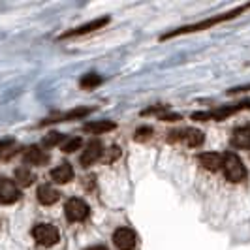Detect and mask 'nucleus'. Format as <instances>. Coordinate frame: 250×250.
I'll use <instances>...</instances> for the list:
<instances>
[{"label": "nucleus", "mask_w": 250, "mask_h": 250, "mask_svg": "<svg viewBox=\"0 0 250 250\" xmlns=\"http://www.w3.org/2000/svg\"><path fill=\"white\" fill-rule=\"evenodd\" d=\"M249 8H250V4H245V6H239V8H235V10H231V12H228V13H222V15H214V17H211V19H205V21H200V23H194V25H188V26H181V28H177V30H171V32L164 34L162 40H169V38L183 36V34H190V32L207 30V28L218 25V23H224V21H229V19L237 17V15H241L243 12H247Z\"/></svg>", "instance_id": "obj_1"}, {"label": "nucleus", "mask_w": 250, "mask_h": 250, "mask_svg": "<svg viewBox=\"0 0 250 250\" xmlns=\"http://www.w3.org/2000/svg\"><path fill=\"white\" fill-rule=\"evenodd\" d=\"M222 171H224L226 179L229 183H241L245 177H247V167L243 160L239 158L237 154L233 152H228L224 158H222Z\"/></svg>", "instance_id": "obj_2"}, {"label": "nucleus", "mask_w": 250, "mask_h": 250, "mask_svg": "<svg viewBox=\"0 0 250 250\" xmlns=\"http://www.w3.org/2000/svg\"><path fill=\"white\" fill-rule=\"evenodd\" d=\"M32 237L36 239L42 247H55L61 239V233L55 226L51 224H38L32 228Z\"/></svg>", "instance_id": "obj_3"}, {"label": "nucleus", "mask_w": 250, "mask_h": 250, "mask_svg": "<svg viewBox=\"0 0 250 250\" xmlns=\"http://www.w3.org/2000/svg\"><path fill=\"white\" fill-rule=\"evenodd\" d=\"M64 211H66V218H68V220H72V222H81V220H85L88 216L90 207H88L87 201L79 200V198H72V200L66 203Z\"/></svg>", "instance_id": "obj_4"}, {"label": "nucleus", "mask_w": 250, "mask_h": 250, "mask_svg": "<svg viewBox=\"0 0 250 250\" xmlns=\"http://www.w3.org/2000/svg\"><path fill=\"white\" fill-rule=\"evenodd\" d=\"M113 243H115V247L119 250H134L136 249V243H138L136 231L130 229V228H119L113 233Z\"/></svg>", "instance_id": "obj_5"}, {"label": "nucleus", "mask_w": 250, "mask_h": 250, "mask_svg": "<svg viewBox=\"0 0 250 250\" xmlns=\"http://www.w3.org/2000/svg\"><path fill=\"white\" fill-rule=\"evenodd\" d=\"M183 139L188 147H200L203 143V132L198 130V128H187V130H181V132H171L169 134V141H179Z\"/></svg>", "instance_id": "obj_6"}, {"label": "nucleus", "mask_w": 250, "mask_h": 250, "mask_svg": "<svg viewBox=\"0 0 250 250\" xmlns=\"http://www.w3.org/2000/svg\"><path fill=\"white\" fill-rule=\"evenodd\" d=\"M21 198V192L17 185L10 179H0V203L4 205H12Z\"/></svg>", "instance_id": "obj_7"}, {"label": "nucleus", "mask_w": 250, "mask_h": 250, "mask_svg": "<svg viewBox=\"0 0 250 250\" xmlns=\"http://www.w3.org/2000/svg\"><path fill=\"white\" fill-rule=\"evenodd\" d=\"M109 23V17H102V19H94V21H90L87 25H81L74 28V30H68V32H64L62 38H75V36H83V34H90V32H94V30H100L102 26H105Z\"/></svg>", "instance_id": "obj_8"}, {"label": "nucleus", "mask_w": 250, "mask_h": 250, "mask_svg": "<svg viewBox=\"0 0 250 250\" xmlns=\"http://www.w3.org/2000/svg\"><path fill=\"white\" fill-rule=\"evenodd\" d=\"M102 152H104V147H102L100 141H90L85 150H83V154H81V158H79V162L83 164V166H90V164H94L98 158L102 156Z\"/></svg>", "instance_id": "obj_9"}, {"label": "nucleus", "mask_w": 250, "mask_h": 250, "mask_svg": "<svg viewBox=\"0 0 250 250\" xmlns=\"http://www.w3.org/2000/svg\"><path fill=\"white\" fill-rule=\"evenodd\" d=\"M51 179L59 185H66L74 179V167L70 164H61L55 169H51Z\"/></svg>", "instance_id": "obj_10"}, {"label": "nucleus", "mask_w": 250, "mask_h": 250, "mask_svg": "<svg viewBox=\"0 0 250 250\" xmlns=\"http://www.w3.org/2000/svg\"><path fill=\"white\" fill-rule=\"evenodd\" d=\"M198 162H200L205 169L216 171V169L222 167V156L216 154V152H201L200 156H198Z\"/></svg>", "instance_id": "obj_11"}, {"label": "nucleus", "mask_w": 250, "mask_h": 250, "mask_svg": "<svg viewBox=\"0 0 250 250\" xmlns=\"http://www.w3.org/2000/svg\"><path fill=\"white\" fill-rule=\"evenodd\" d=\"M23 158H25L26 164H34V166H42V164H45L49 160V156H47V152L45 150H42L40 147H28L25 150V154H23Z\"/></svg>", "instance_id": "obj_12"}, {"label": "nucleus", "mask_w": 250, "mask_h": 250, "mask_svg": "<svg viewBox=\"0 0 250 250\" xmlns=\"http://www.w3.org/2000/svg\"><path fill=\"white\" fill-rule=\"evenodd\" d=\"M231 145H235L237 149H250V128L241 126L237 130H233V134H231Z\"/></svg>", "instance_id": "obj_13"}, {"label": "nucleus", "mask_w": 250, "mask_h": 250, "mask_svg": "<svg viewBox=\"0 0 250 250\" xmlns=\"http://www.w3.org/2000/svg\"><path fill=\"white\" fill-rule=\"evenodd\" d=\"M59 196L61 194L51 187V185H42V187L38 188V201L42 205H53L55 201L59 200Z\"/></svg>", "instance_id": "obj_14"}, {"label": "nucleus", "mask_w": 250, "mask_h": 250, "mask_svg": "<svg viewBox=\"0 0 250 250\" xmlns=\"http://www.w3.org/2000/svg\"><path fill=\"white\" fill-rule=\"evenodd\" d=\"M83 128H85V132H90V134H104V132L115 130L117 125L113 121H92V123H87Z\"/></svg>", "instance_id": "obj_15"}, {"label": "nucleus", "mask_w": 250, "mask_h": 250, "mask_svg": "<svg viewBox=\"0 0 250 250\" xmlns=\"http://www.w3.org/2000/svg\"><path fill=\"white\" fill-rule=\"evenodd\" d=\"M15 181L21 187H30L34 183V173L28 167H19V169H15Z\"/></svg>", "instance_id": "obj_16"}, {"label": "nucleus", "mask_w": 250, "mask_h": 250, "mask_svg": "<svg viewBox=\"0 0 250 250\" xmlns=\"http://www.w3.org/2000/svg\"><path fill=\"white\" fill-rule=\"evenodd\" d=\"M81 145H83V141H81V139L72 138V139H68V141L62 145V150L66 152V154H70V152H75V150L81 149Z\"/></svg>", "instance_id": "obj_17"}, {"label": "nucleus", "mask_w": 250, "mask_h": 250, "mask_svg": "<svg viewBox=\"0 0 250 250\" xmlns=\"http://www.w3.org/2000/svg\"><path fill=\"white\" fill-rule=\"evenodd\" d=\"M100 83H102V77L96 74H88L81 79V87H85V88L96 87V85H100Z\"/></svg>", "instance_id": "obj_18"}, {"label": "nucleus", "mask_w": 250, "mask_h": 250, "mask_svg": "<svg viewBox=\"0 0 250 250\" xmlns=\"http://www.w3.org/2000/svg\"><path fill=\"white\" fill-rule=\"evenodd\" d=\"M150 136H152V128H149V126H143V128H138V130H136L134 139H136V141H145V139H149Z\"/></svg>", "instance_id": "obj_19"}, {"label": "nucleus", "mask_w": 250, "mask_h": 250, "mask_svg": "<svg viewBox=\"0 0 250 250\" xmlns=\"http://www.w3.org/2000/svg\"><path fill=\"white\" fill-rule=\"evenodd\" d=\"M62 139H64L62 134H57V132H55V134H49L47 138L43 139V143H45V145H59Z\"/></svg>", "instance_id": "obj_20"}, {"label": "nucleus", "mask_w": 250, "mask_h": 250, "mask_svg": "<svg viewBox=\"0 0 250 250\" xmlns=\"http://www.w3.org/2000/svg\"><path fill=\"white\" fill-rule=\"evenodd\" d=\"M13 145V139H0V150H6V149H10Z\"/></svg>", "instance_id": "obj_21"}, {"label": "nucleus", "mask_w": 250, "mask_h": 250, "mask_svg": "<svg viewBox=\"0 0 250 250\" xmlns=\"http://www.w3.org/2000/svg\"><path fill=\"white\" fill-rule=\"evenodd\" d=\"M245 90H250V85H249V87H237V88H231V90H229V94H239V92H245Z\"/></svg>", "instance_id": "obj_22"}, {"label": "nucleus", "mask_w": 250, "mask_h": 250, "mask_svg": "<svg viewBox=\"0 0 250 250\" xmlns=\"http://www.w3.org/2000/svg\"><path fill=\"white\" fill-rule=\"evenodd\" d=\"M87 250H107L105 247H100V245H96V247H88Z\"/></svg>", "instance_id": "obj_23"}]
</instances>
